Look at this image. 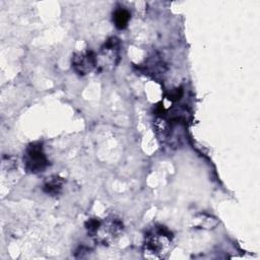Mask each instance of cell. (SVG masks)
I'll list each match as a JSON object with an SVG mask.
<instances>
[{"instance_id":"277c9868","label":"cell","mask_w":260,"mask_h":260,"mask_svg":"<svg viewBox=\"0 0 260 260\" xmlns=\"http://www.w3.org/2000/svg\"><path fill=\"white\" fill-rule=\"evenodd\" d=\"M98 65V57L90 50H83L72 55L71 66L75 73L80 76L87 75Z\"/></svg>"},{"instance_id":"52a82bcc","label":"cell","mask_w":260,"mask_h":260,"mask_svg":"<svg viewBox=\"0 0 260 260\" xmlns=\"http://www.w3.org/2000/svg\"><path fill=\"white\" fill-rule=\"evenodd\" d=\"M131 18L130 12L123 7H118L113 12V22L118 29H124L127 27Z\"/></svg>"},{"instance_id":"8992f818","label":"cell","mask_w":260,"mask_h":260,"mask_svg":"<svg viewBox=\"0 0 260 260\" xmlns=\"http://www.w3.org/2000/svg\"><path fill=\"white\" fill-rule=\"evenodd\" d=\"M64 184H65L64 178L58 175H53L48 177L44 182L43 191L50 196H57L61 193Z\"/></svg>"},{"instance_id":"5b68a950","label":"cell","mask_w":260,"mask_h":260,"mask_svg":"<svg viewBox=\"0 0 260 260\" xmlns=\"http://www.w3.org/2000/svg\"><path fill=\"white\" fill-rule=\"evenodd\" d=\"M119 52L120 41L115 37L108 39L102 47V56L106 57L107 60H111L114 64H117L119 60Z\"/></svg>"},{"instance_id":"7a4b0ae2","label":"cell","mask_w":260,"mask_h":260,"mask_svg":"<svg viewBox=\"0 0 260 260\" xmlns=\"http://www.w3.org/2000/svg\"><path fill=\"white\" fill-rule=\"evenodd\" d=\"M85 229L90 238L101 245H110L116 241L123 231V222L116 216L104 219L90 218L85 222Z\"/></svg>"},{"instance_id":"3957f363","label":"cell","mask_w":260,"mask_h":260,"mask_svg":"<svg viewBox=\"0 0 260 260\" xmlns=\"http://www.w3.org/2000/svg\"><path fill=\"white\" fill-rule=\"evenodd\" d=\"M23 166L29 174H40L49 166V160L40 142H32L27 145L23 154Z\"/></svg>"},{"instance_id":"6da1fadb","label":"cell","mask_w":260,"mask_h":260,"mask_svg":"<svg viewBox=\"0 0 260 260\" xmlns=\"http://www.w3.org/2000/svg\"><path fill=\"white\" fill-rule=\"evenodd\" d=\"M173 241L174 236L168 228L154 224L144 235L143 253L147 258L164 259L171 252Z\"/></svg>"}]
</instances>
